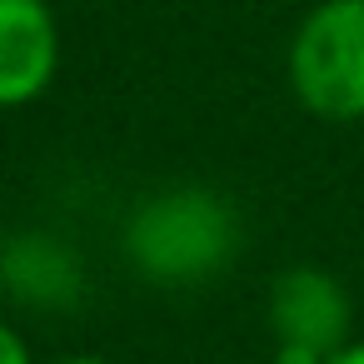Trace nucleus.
Returning <instances> with one entry per match:
<instances>
[{
	"label": "nucleus",
	"mask_w": 364,
	"mask_h": 364,
	"mask_svg": "<svg viewBox=\"0 0 364 364\" xmlns=\"http://www.w3.org/2000/svg\"><path fill=\"white\" fill-rule=\"evenodd\" d=\"M120 250L145 284L195 289L235 264L240 215L210 185H165L130 210Z\"/></svg>",
	"instance_id": "1"
},
{
	"label": "nucleus",
	"mask_w": 364,
	"mask_h": 364,
	"mask_svg": "<svg viewBox=\"0 0 364 364\" xmlns=\"http://www.w3.org/2000/svg\"><path fill=\"white\" fill-rule=\"evenodd\" d=\"M284 80L304 115L324 125L364 120V0H314L289 36Z\"/></svg>",
	"instance_id": "2"
},
{
	"label": "nucleus",
	"mask_w": 364,
	"mask_h": 364,
	"mask_svg": "<svg viewBox=\"0 0 364 364\" xmlns=\"http://www.w3.org/2000/svg\"><path fill=\"white\" fill-rule=\"evenodd\" d=\"M264 319L274 334L269 364H324L354 339V299L339 274L319 264H289L274 274Z\"/></svg>",
	"instance_id": "3"
},
{
	"label": "nucleus",
	"mask_w": 364,
	"mask_h": 364,
	"mask_svg": "<svg viewBox=\"0 0 364 364\" xmlns=\"http://www.w3.org/2000/svg\"><path fill=\"white\" fill-rule=\"evenodd\" d=\"M60 21L50 0H0V110L36 105L60 75Z\"/></svg>",
	"instance_id": "4"
},
{
	"label": "nucleus",
	"mask_w": 364,
	"mask_h": 364,
	"mask_svg": "<svg viewBox=\"0 0 364 364\" xmlns=\"http://www.w3.org/2000/svg\"><path fill=\"white\" fill-rule=\"evenodd\" d=\"M0 289L21 309H70L85 294V264L60 235L21 230L0 245Z\"/></svg>",
	"instance_id": "5"
},
{
	"label": "nucleus",
	"mask_w": 364,
	"mask_h": 364,
	"mask_svg": "<svg viewBox=\"0 0 364 364\" xmlns=\"http://www.w3.org/2000/svg\"><path fill=\"white\" fill-rule=\"evenodd\" d=\"M0 364H36V354H31L26 334H21L11 319H0Z\"/></svg>",
	"instance_id": "6"
},
{
	"label": "nucleus",
	"mask_w": 364,
	"mask_h": 364,
	"mask_svg": "<svg viewBox=\"0 0 364 364\" xmlns=\"http://www.w3.org/2000/svg\"><path fill=\"white\" fill-rule=\"evenodd\" d=\"M324 364H364V339H349L344 349H334Z\"/></svg>",
	"instance_id": "7"
},
{
	"label": "nucleus",
	"mask_w": 364,
	"mask_h": 364,
	"mask_svg": "<svg viewBox=\"0 0 364 364\" xmlns=\"http://www.w3.org/2000/svg\"><path fill=\"white\" fill-rule=\"evenodd\" d=\"M46 364H115L105 354H60V359H46Z\"/></svg>",
	"instance_id": "8"
},
{
	"label": "nucleus",
	"mask_w": 364,
	"mask_h": 364,
	"mask_svg": "<svg viewBox=\"0 0 364 364\" xmlns=\"http://www.w3.org/2000/svg\"><path fill=\"white\" fill-rule=\"evenodd\" d=\"M100 6H110V0H100Z\"/></svg>",
	"instance_id": "9"
}]
</instances>
